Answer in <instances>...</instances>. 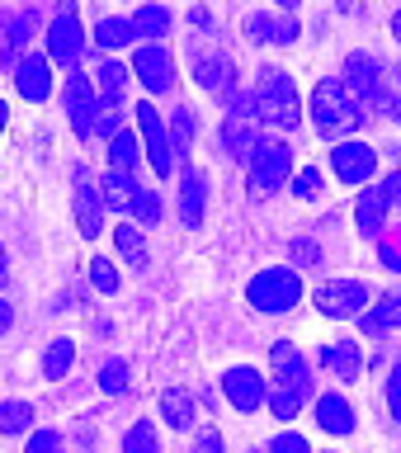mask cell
I'll list each match as a JSON object with an SVG mask.
<instances>
[{"label": "cell", "mask_w": 401, "mask_h": 453, "mask_svg": "<svg viewBox=\"0 0 401 453\" xmlns=\"http://www.w3.org/2000/svg\"><path fill=\"white\" fill-rule=\"evenodd\" d=\"M354 222H359L364 236H382V222H388V198H382V189H364V194H359Z\"/></svg>", "instance_id": "24"}, {"label": "cell", "mask_w": 401, "mask_h": 453, "mask_svg": "<svg viewBox=\"0 0 401 453\" xmlns=\"http://www.w3.org/2000/svg\"><path fill=\"white\" fill-rule=\"evenodd\" d=\"M123 453H161V449H156V430L147 420H137L133 430L123 434Z\"/></svg>", "instance_id": "35"}, {"label": "cell", "mask_w": 401, "mask_h": 453, "mask_svg": "<svg viewBox=\"0 0 401 453\" xmlns=\"http://www.w3.org/2000/svg\"><path fill=\"white\" fill-rule=\"evenodd\" d=\"M113 241H119V255H123V260L127 265H147V241H142V232H137V226L133 222H123V226H113Z\"/></svg>", "instance_id": "32"}, {"label": "cell", "mask_w": 401, "mask_h": 453, "mask_svg": "<svg viewBox=\"0 0 401 453\" xmlns=\"http://www.w3.org/2000/svg\"><path fill=\"white\" fill-rule=\"evenodd\" d=\"M269 411H274L279 420H293L297 411H303V402H297V396H289V392H279V388H274V392H269Z\"/></svg>", "instance_id": "40"}, {"label": "cell", "mask_w": 401, "mask_h": 453, "mask_svg": "<svg viewBox=\"0 0 401 453\" xmlns=\"http://www.w3.org/2000/svg\"><path fill=\"white\" fill-rule=\"evenodd\" d=\"M95 81H99V85H95V95H99V119H113V109H119L123 95H127V66L104 62Z\"/></svg>", "instance_id": "20"}, {"label": "cell", "mask_w": 401, "mask_h": 453, "mask_svg": "<svg viewBox=\"0 0 401 453\" xmlns=\"http://www.w3.org/2000/svg\"><path fill=\"white\" fill-rule=\"evenodd\" d=\"M85 52V38H81V14L76 10H62L57 19L48 24V62H62V66H76Z\"/></svg>", "instance_id": "10"}, {"label": "cell", "mask_w": 401, "mask_h": 453, "mask_svg": "<svg viewBox=\"0 0 401 453\" xmlns=\"http://www.w3.org/2000/svg\"><path fill=\"white\" fill-rule=\"evenodd\" d=\"M317 425L326 434H350L354 430V411L345 396H335V392H326L321 402H317Z\"/></svg>", "instance_id": "23"}, {"label": "cell", "mask_w": 401, "mask_h": 453, "mask_svg": "<svg viewBox=\"0 0 401 453\" xmlns=\"http://www.w3.org/2000/svg\"><path fill=\"white\" fill-rule=\"evenodd\" d=\"M137 133H142V147H147V156H151V170L156 175H170L175 170V147H170V133H166V123H161V113H156L151 104H137Z\"/></svg>", "instance_id": "8"}, {"label": "cell", "mask_w": 401, "mask_h": 453, "mask_svg": "<svg viewBox=\"0 0 401 453\" xmlns=\"http://www.w3.org/2000/svg\"><path fill=\"white\" fill-rule=\"evenodd\" d=\"M246 297H251L255 311H269V317H274V311L297 307V297H303V279H297V269H260V274L251 279Z\"/></svg>", "instance_id": "4"}, {"label": "cell", "mask_w": 401, "mask_h": 453, "mask_svg": "<svg viewBox=\"0 0 401 453\" xmlns=\"http://www.w3.org/2000/svg\"><path fill=\"white\" fill-rule=\"evenodd\" d=\"M95 42L99 48H127V42H137V34H133V19H119V14H104V19L95 24Z\"/></svg>", "instance_id": "28"}, {"label": "cell", "mask_w": 401, "mask_h": 453, "mask_svg": "<svg viewBox=\"0 0 401 453\" xmlns=\"http://www.w3.org/2000/svg\"><path fill=\"white\" fill-rule=\"evenodd\" d=\"M382 71H388V66H382V62H374L368 52H350V57H345V76H340V81H345V90H350L354 99H359V109H368V104H374Z\"/></svg>", "instance_id": "14"}, {"label": "cell", "mask_w": 401, "mask_h": 453, "mask_svg": "<svg viewBox=\"0 0 401 453\" xmlns=\"http://www.w3.org/2000/svg\"><path fill=\"white\" fill-rule=\"evenodd\" d=\"M317 307H321V317H335V321L359 317L368 307V288L359 279H326L317 288Z\"/></svg>", "instance_id": "7"}, {"label": "cell", "mask_w": 401, "mask_h": 453, "mask_svg": "<svg viewBox=\"0 0 401 453\" xmlns=\"http://www.w3.org/2000/svg\"><path fill=\"white\" fill-rule=\"evenodd\" d=\"M0 133H5V104H0Z\"/></svg>", "instance_id": "51"}, {"label": "cell", "mask_w": 401, "mask_h": 453, "mask_svg": "<svg viewBox=\"0 0 401 453\" xmlns=\"http://www.w3.org/2000/svg\"><path fill=\"white\" fill-rule=\"evenodd\" d=\"M392 326H401V293H382L378 307L364 311V331L382 335V331H392Z\"/></svg>", "instance_id": "27"}, {"label": "cell", "mask_w": 401, "mask_h": 453, "mask_svg": "<svg viewBox=\"0 0 401 453\" xmlns=\"http://www.w3.org/2000/svg\"><path fill=\"white\" fill-rule=\"evenodd\" d=\"M204 198H208V180H204V170H194V165H184V175H180V222L189 226H204Z\"/></svg>", "instance_id": "17"}, {"label": "cell", "mask_w": 401, "mask_h": 453, "mask_svg": "<svg viewBox=\"0 0 401 453\" xmlns=\"http://www.w3.org/2000/svg\"><path fill=\"white\" fill-rule=\"evenodd\" d=\"M109 161L119 175H127V170L137 165V133H127V127H119V133L109 137Z\"/></svg>", "instance_id": "31"}, {"label": "cell", "mask_w": 401, "mask_h": 453, "mask_svg": "<svg viewBox=\"0 0 401 453\" xmlns=\"http://www.w3.org/2000/svg\"><path fill=\"white\" fill-rule=\"evenodd\" d=\"M189 137H194V113L189 109H175V156L189 151Z\"/></svg>", "instance_id": "38"}, {"label": "cell", "mask_w": 401, "mask_h": 453, "mask_svg": "<svg viewBox=\"0 0 401 453\" xmlns=\"http://www.w3.org/2000/svg\"><path fill=\"white\" fill-rule=\"evenodd\" d=\"M71 364H76V345H71L66 335H62V340H52L48 354H42V373L57 382V378H66V373H71Z\"/></svg>", "instance_id": "30"}, {"label": "cell", "mask_w": 401, "mask_h": 453, "mask_svg": "<svg viewBox=\"0 0 401 453\" xmlns=\"http://www.w3.org/2000/svg\"><path fill=\"white\" fill-rule=\"evenodd\" d=\"M99 388H104L109 396H123L127 392V364L123 359H109L104 368H99Z\"/></svg>", "instance_id": "36"}, {"label": "cell", "mask_w": 401, "mask_h": 453, "mask_svg": "<svg viewBox=\"0 0 401 453\" xmlns=\"http://www.w3.org/2000/svg\"><path fill=\"white\" fill-rule=\"evenodd\" d=\"M34 425V406L28 402H0V434H24Z\"/></svg>", "instance_id": "33"}, {"label": "cell", "mask_w": 401, "mask_h": 453, "mask_svg": "<svg viewBox=\"0 0 401 453\" xmlns=\"http://www.w3.org/2000/svg\"><path fill=\"white\" fill-rule=\"evenodd\" d=\"M378 255H382V265H388V269H397V274H401V241H382V246H378Z\"/></svg>", "instance_id": "46"}, {"label": "cell", "mask_w": 401, "mask_h": 453, "mask_svg": "<svg viewBox=\"0 0 401 453\" xmlns=\"http://www.w3.org/2000/svg\"><path fill=\"white\" fill-rule=\"evenodd\" d=\"M392 34H397V42H401V10H397V19H392Z\"/></svg>", "instance_id": "50"}, {"label": "cell", "mask_w": 401, "mask_h": 453, "mask_svg": "<svg viewBox=\"0 0 401 453\" xmlns=\"http://www.w3.org/2000/svg\"><path fill=\"white\" fill-rule=\"evenodd\" d=\"M222 142L241 161H251L260 151V109H255V95H232L227 119H222Z\"/></svg>", "instance_id": "3"}, {"label": "cell", "mask_w": 401, "mask_h": 453, "mask_svg": "<svg viewBox=\"0 0 401 453\" xmlns=\"http://www.w3.org/2000/svg\"><path fill=\"white\" fill-rule=\"evenodd\" d=\"M5 279H10V269H5V246H0V288H5Z\"/></svg>", "instance_id": "49"}, {"label": "cell", "mask_w": 401, "mask_h": 453, "mask_svg": "<svg viewBox=\"0 0 401 453\" xmlns=\"http://www.w3.org/2000/svg\"><path fill=\"white\" fill-rule=\"evenodd\" d=\"M127 212H133L142 226H156V222H161V198H156L151 189H137L133 203H127Z\"/></svg>", "instance_id": "34"}, {"label": "cell", "mask_w": 401, "mask_h": 453, "mask_svg": "<svg viewBox=\"0 0 401 453\" xmlns=\"http://www.w3.org/2000/svg\"><path fill=\"white\" fill-rule=\"evenodd\" d=\"M133 71H137V81L147 85L151 95L175 90V57H170L161 42H142L137 57H133Z\"/></svg>", "instance_id": "9"}, {"label": "cell", "mask_w": 401, "mask_h": 453, "mask_svg": "<svg viewBox=\"0 0 401 453\" xmlns=\"http://www.w3.org/2000/svg\"><path fill=\"white\" fill-rule=\"evenodd\" d=\"M269 453H312V449H307V439H303V434L283 430V434L269 439Z\"/></svg>", "instance_id": "41"}, {"label": "cell", "mask_w": 401, "mask_h": 453, "mask_svg": "<svg viewBox=\"0 0 401 453\" xmlns=\"http://www.w3.org/2000/svg\"><path fill=\"white\" fill-rule=\"evenodd\" d=\"M90 283H95L99 293H119V269L99 255V260H90Z\"/></svg>", "instance_id": "37"}, {"label": "cell", "mask_w": 401, "mask_h": 453, "mask_svg": "<svg viewBox=\"0 0 401 453\" xmlns=\"http://www.w3.org/2000/svg\"><path fill=\"white\" fill-rule=\"evenodd\" d=\"M189 453H227V449H222V434L212 430V425H204V430L194 434V449H189Z\"/></svg>", "instance_id": "43"}, {"label": "cell", "mask_w": 401, "mask_h": 453, "mask_svg": "<svg viewBox=\"0 0 401 453\" xmlns=\"http://www.w3.org/2000/svg\"><path fill=\"white\" fill-rule=\"evenodd\" d=\"M194 81L204 85L208 95H232V62H227L222 52H198Z\"/></svg>", "instance_id": "22"}, {"label": "cell", "mask_w": 401, "mask_h": 453, "mask_svg": "<svg viewBox=\"0 0 401 453\" xmlns=\"http://www.w3.org/2000/svg\"><path fill=\"white\" fill-rule=\"evenodd\" d=\"M34 34V10H10L0 14V66H19L24 62V42Z\"/></svg>", "instance_id": "15"}, {"label": "cell", "mask_w": 401, "mask_h": 453, "mask_svg": "<svg viewBox=\"0 0 401 453\" xmlns=\"http://www.w3.org/2000/svg\"><path fill=\"white\" fill-rule=\"evenodd\" d=\"M76 226H81V236H90V241L104 232V198H99L95 184H85V175L76 184Z\"/></svg>", "instance_id": "21"}, {"label": "cell", "mask_w": 401, "mask_h": 453, "mask_svg": "<svg viewBox=\"0 0 401 453\" xmlns=\"http://www.w3.org/2000/svg\"><path fill=\"white\" fill-rule=\"evenodd\" d=\"M170 28H175V14H170L166 5H142L137 14H133V34L137 38H166L170 34Z\"/></svg>", "instance_id": "26"}, {"label": "cell", "mask_w": 401, "mask_h": 453, "mask_svg": "<svg viewBox=\"0 0 401 453\" xmlns=\"http://www.w3.org/2000/svg\"><path fill=\"white\" fill-rule=\"evenodd\" d=\"M388 406H392V416L401 420V359L392 364V373H388Z\"/></svg>", "instance_id": "44"}, {"label": "cell", "mask_w": 401, "mask_h": 453, "mask_svg": "<svg viewBox=\"0 0 401 453\" xmlns=\"http://www.w3.org/2000/svg\"><path fill=\"white\" fill-rule=\"evenodd\" d=\"M255 109H260V123H274V127H297L303 119V104H297V90L283 71L265 66L260 71V85H255Z\"/></svg>", "instance_id": "2"}, {"label": "cell", "mask_w": 401, "mask_h": 453, "mask_svg": "<svg viewBox=\"0 0 401 453\" xmlns=\"http://www.w3.org/2000/svg\"><path fill=\"white\" fill-rule=\"evenodd\" d=\"M222 392H227V402H232L236 411H246V416H251L255 406L269 402L265 378L255 373V368H246V364H241V368H227V373H222Z\"/></svg>", "instance_id": "13"}, {"label": "cell", "mask_w": 401, "mask_h": 453, "mask_svg": "<svg viewBox=\"0 0 401 453\" xmlns=\"http://www.w3.org/2000/svg\"><path fill=\"white\" fill-rule=\"evenodd\" d=\"M24 453H66V449H62V434L57 430H38L34 439H28Z\"/></svg>", "instance_id": "42"}, {"label": "cell", "mask_w": 401, "mask_h": 453, "mask_svg": "<svg viewBox=\"0 0 401 453\" xmlns=\"http://www.w3.org/2000/svg\"><path fill=\"white\" fill-rule=\"evenodd\" d=\"M14 90H19L24 99H34V104H38V99H48L52 95V62H48V57L28 52L24 62L14 66Z\"/></svg>", "instance_id": "16"}, {"label": "cell", "mask_w": 401, "mask_h": 453, "mask_svg": "<svg viewBox=\"0 0 401 453\" xmlns=\"http://www.w3.org/2000/svg\"><path fill=\"white\" fill-rule=\"evenodd\" d=\"M269 359H274V382H279V392H289V396H297V402H307L312 373H307V364H303V354H297V345L279 340V345L269 349Z\"/></svg>", "instance_id": "11"}, {"label": "cell", "mask_w": 401, "mask_h": 453, "mask_svg": "<svg viewBox=\"0 0 401 453\" xmlns=\"http://www.w3.org/2000/svg\"><path fill=\"white\" fill-rule=\"evenodd\" d=\"M246 165H251V189L255 194H274L293 170V151L283 147V142H260V151H255Z\"/></svg>", "instance_id": "6"}, {"label": "cell", "mask_w": 401, "mask_h": 453, "mask_svg": "<svg viewBox=\"0 0 401 453\" xmlns=\"http://www.w3.org/2000/svg\"><path fill=\"white\" fill-rule=\"evenodd\" d=\"M382 198H388V208H401V170L382 180Z\"/></svg>", "instance_id": "47"}, {"label": "cell", "mask_w": 401, "mask_h": 453, "mask_svg": "<svg viewBox=\"0 0 401 453\" xmlns=\"http://www.w3.org/2000/svg\"><path fill=\"white\" fill-rule=\"evenodd\" d=\"M312 119H317L321 137H345L364 123V109H359V99L345 90V81L326 76V81H317V90H312Z\"/></svg>", "instance_id": "1"}, {"label": "cell", "mask_w": 401, "mask_h": 453, "mask_svg": "<svg viewBox=\"0 0 401 453\" xmlns=\"http://www.w3.org/2000/svg\"><path fill=\"white\" fill-rule=\"evenodd\" d=\"M10 326H14V307L5 303V297H0V335H5V331H10Z\"/></svg>", "instance_id": "48"}, {"label": "cell", "mask_w": 401, "mask_h": 453, "mask_svg": "<svg viewBox=\"0 0 401 453\" xmlns=\"http://www.w3.org/2000/svg\"><path fill=\"white\" fill-rule=\"evenodd\" d=\"M161 416H166L170 430H189V425H194V392L166 388L161 392Z\"/></svg>", "instance_id": "25"}, {"label": "cell", "mask_w": 401, "mask_h": 453, "mask_svg": "<svg viewBox=\"0 0 401 453\" xmlns=\"http://www.w3.org/2000/svg\"><path fill=\"white\" fill-rule=\"evenodd\" d=\"M293 260H297V265H317V260H321L317 241H293Z\"/></svg>", "instance_id": "45"}, {"label": "cell", "mask_w": 401, "mask_h": 453, "mask_svg": "<svg viewBox=\"0 0 401 453\" xmlns=\"http://www.w3.org/2000/svg\"><path fill=\"white\" fill-rule=\"evenodd\" d=\"M331 170L345 184H364L368 189V180H374V170H378V151L364 147V142H340L331 151Z\"/></svg>", "instance_id": "12"}, {"label": "cell", "mask_w": 401, "mask_h": 453, "mask_svg": "<svg viewBox=\"0 0 401 453\" xmlns=\"http://www.w3.org/2000/svg\"><path fill=\"white\" fill-rule=\"evenodd\" d=\"M321 368H331L340 382H354L364 368V345H354V340H331V345H321Z\"/></svg>", "instance_id": "19"}, {"label": "cell", "mask_w": 401, "mask_h": 453, "mask_svg": "<svg viewBox=\"0 0 401 453\" xmlns=\"http://www.w3.org/2000/svg\"><path fill=\"white\" fill-rule=\"evenodd\" d=\"M293 194L297 198H317L321 194V170H297V175H293Z\"/></svg>", "instance_id": "39"}, {"label": "cell", "mask_w": 401, "mask_h": 453, "mask_svg": "<svg viewBox=\"0 0 401 453\" xmlns=\"http://www.w3.org/2000/svg\"><path fill=\"white\" fill-rule=\"evenodd\" d=\"M133 194H137L133 175H119V170H109V175L99 180V198H104V208H127V203H133Z\"/></svg>", "instance_id": "29"}, {"label": "cell", "mask_w": 401, "mask_h": 453, "mask_svg": "<svg viewBox=\"0 0 401 453\" xmlns=\"http://www.w3.org/2000/svg\"><path fill=\"white\" fill-rule=\"evenodd\" d=\"M246 38L251 42L289 48V42L297 38V19H293V14H251V19H246Z\"/></svg>", "instance_id": "18"}, {"label": "cell", "mask_w": 401, "mask_h": 453, "mask_svg": "<svg viewBox=\"0 0 401 453\" xmlns=\"http://www.w3.org/2000/svg\"><path fill=\"white\" fill-rule=\"evenodd\" d=\"M62 104H66V119L76 127V137H95L99 133V95H95V81L71 71L66 85H62Z\"/></svg>", "instance_id": "5"}]
</instances>
